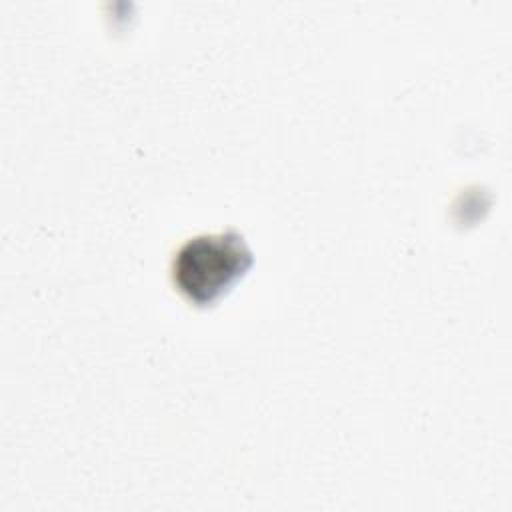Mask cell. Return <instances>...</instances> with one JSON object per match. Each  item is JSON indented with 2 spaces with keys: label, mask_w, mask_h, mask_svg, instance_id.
I'll return each instance as SVG.
<instances>
[{
  "label": "cell",
  "mask_w": 512,
  "mask_h": 512,
  "mask_svg": "<svg viewBox=\"0 0 512 512\" xmlns=\"http://www.w3.org/2000/svg\"><path fill=\"white\" fill-rule=\"evenodd\" d=\"M252 264V252L234 232L190 238L174 256L172 278L194 304L208 306L232 290Z\"/></svg>",
  "instance_id": "obj_1"
}]
</instances>
